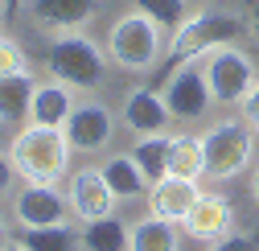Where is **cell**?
Returning a JSON list of instances; mask_svg holds the SVG:
<instances>
[{"label": "cell", "mask_w": 259, "mask_h": 251, "mask_svg": "<svg viewBox=\"0 0 259 251\" xmlns=\"http://www.w3.org/2000/svg\"><path fill=\"white\" fill-rule=\"evenodd\" d=\"M46 66L54 70V78L58 82H66V87H82V91H91V87H99L103 82V50L95 46L91 37H82V33H62V37H54V46L46 50Z\"/></svg>", "instance_id": "obj_5"}, {"label": "cell", "mask_w": 259, "mask_h": 251, "mask_svg": "<svg viewBox=\"0 0 259 251\" xmlns=\"http://www.w3.org/2000/svg\"><path fill=\"white\" fill-rule=\"evenodd\" d=\"M62 132H66V144L78 148V152H103L115 136V119L103 103H82V107L70 111Z\"/></svg>", "instance_id": "obj_10"}, {"label": "cell", "mask_w": 259, "mask_h": 251, "mask_svg": "<svg viewBox=\"0 0 259 251\" xmlns=\"http://www.w3.org/2000/svg\"><path fill=\"white\" fill-rule=\"evenodd\" d=\"M107 58L123 70H152L160 58V29L144 13H127L107 29Z\"/></svg>", "instance_id": "obj_4"}, {"label": "cell", "mask_w": 259, "mask_h": 251, "mask_svg": "<svg viewBox=\"0 0 259 251\" xmlns=\"http://www.w3.org/2000/svg\"><path fill=\"white\" fill-rule=\"evenodd\" d=\"M123 128H132V132H144V136H160L165 132V123L173 119L169 107H165V95H160L156 87H136L132 95L123 99Z\"/></svg>", "instance_id": "obj_12"}, {"label": "cell", "mask_w": 259, "mask_h": 251, "mask_svg": "<svg viewBox=\"0 0 259 251\" xmlns=\"http://www.w3.org/2000/svg\"><path fill=\"white\" fill-rule=\"evenodd\" d=\"M5 251H29V247H25V243H9Z\"/></svg>", "instance_id": "obj_31"}, {"label": "cell", "mask_w": 259, "mask_h": 251, "mask_svg": "<svg viewBox=\"0 0 259 251\" xmlns=\"http://www.w3.org/2000/svg\"><path fill=\"white\" fill-rule=\"evenodd\" d=\"M66 198H70V214H78L82 223L111 218V210H115V202H119V198L107 190V181H103L99 169H78V173L70 177Z\"/></svg>", "instance_id": "obj_11"}, {"label": "cell", "mask_w": 259, "mask_h": 251, "mask_svg": "<svg viewBox=\"0 0 259 251\" xmlns=\"http://www.w3.org/2000/svg\"><path fill=\"white\" fill-rule=\"evenodd\" d=\"M82 247L87 251H127L132 247V231L119 227L115 218H99V223H87Z\"/></svg>", "instance_id": "obj_21"}, {"label": "cell", "mask_w": 259, "mask_h": 251, "mask_svg": "<svg viewBox=\"0 0 259 251\" xmlns=\"http://www.w3.org/2000/svg\"><path fill=\"white\" fill-rule=\"evenodd\" d=\"M13 177H17V169H13V161L5 152H0V198H5L9 190H13Z\"/></svg>", "instance_id": "obj_27"}, {"label": "cell", "mask_w": 259, "mask_h": 251, "mask_svg": "<svg viewBox=\"0 0 259 251\" xmlns=\"http://www.w3.org/2000/svg\"><path fill=\"white\" fill-rule=\"evenodd\" d=\"M13 214L25 231H37V227H58L66 223L70 214V198L58 194V185H41V181H29L25 190L13 202Z\"/></svg>", "instance_id": "obj_8"}, {"label": "cell", "mask_w": 259, "mask_h": 251, "mask_svg": "<svg viewBox=\"0 0 259 251\" xmlns=\"http://www.w3.org/2000/svg\"><path fill=\"white\" fill-rule=\"evenodd\" d=\"M103 0H25V13L46 33H78L99 17Z\"/></svg>", "instance_id": "obj_9"}, {"label": "cell", "mask_w": 259, "mask_h": 251, "mask_svg": "<svg viewBox=\"0 0 259 251\" xmlns=\"http://www.w3.org/2000/svg\"><path fill=\"white\" fill-rule=\"evenodd\" d=\"M74 111L70 87L66 82H41L33 91V107H29V119L41 123V128H66V119Z\"/></svg>", "instance_id": "obj_15"}, {"label": "cell", "mask_w": 259, "mask_h": 251, "mask_svg": "<svg viewBox=\"0 0 259 251\" xmlns=\"http://www.w3.org/2000/svg\"><path fill=\"white\" fill-rule=\"evenodd\" d=\"M66 156H70L66 132L62 128H41V123L21 128L13 136V144H9L13 169L25 181H41V185H54L62 173H66Z\"/></svg>", "instance_id": "obj_2"}, {"label": "cell", "mask_w": 259, "mask_h": 251, "mask_svg": "<svg viewBox=\"0 0 259 251\" xmlns=\"http://www.w3.org/2000/svg\"><path fill=\"white\" fill-rule=\"evenodd\" d=\"M132 161L140 165V173L148 177V185H156L160 177H169V140L165 136H144L132 148Z\"/></svg>", "instance_id": "obj_20"}, {"label": "cell", "mask_w": 259, "mask_h": 251, "mask_svg": "<svg viewBox=\"0 0 259 251\" xmlns=\"http://www.w3.org/2000/svg\"><path fill=\"white\" fill-rule=\"evenodd\" d=\"M165 107H169V115L173 119H181V123H198L206 111H210V103H214V95H210V87H206V74L198 70V66H181L169 82H165Z\"/></svg>", "instance_id": "obj_7"}, {"label": "cell", "mask_w": 259, "mask_h": 251, "mask_svg": "<svg viewBox=\"0 0 259 251\" xmlns=\"http://www.w3.org/2000/svg\"><path fill=\"white\" fill-rule=\"evenodd\" d=\"M136 13H144L160 33H177L189 21V0H136Z\"/></svg>", "instance_id": "obj_22"}, {"label": "cell", "mask_w": 259, "mask_h": 251, "mask_svg": "<svg viewBox=\"0 0 259 251\" xmlns=\"http://www.w3.org/2000/svg\"><path fill=\"white\" fill-rule=\"evenodd\" d=\"M127 251H177V223H169V218H140V223L132 227V247Z\"/></svg>", "instance_id": "obj_18"}, {"label": "cell", "mask_w": 259, "mask_h": 251, "mask_svg": "<svg viewBox=\"0 0 259 251\" xmlns=\"http://www.w3.org/2000/svg\"><path fill=\"white\" fill-rule=\"evenodd\" d=\"M21 70H25V54L17 50V41L0 37V78H9V74H21Z\"/></svg>", "instance_id": "obj_24"}, {"label": "cell", "mask_w": 259, "mask_h": 251, "mask_svg": "<svg viewBox=\"0 0 259 251\" xmlns=\"http://www.w3.org/2000/svg\"><path fill=\"white\" fill-rule=\"evenodd\" d=\"M231 227H235V210L218 194H202L198 206H193L189 218H185V235L198 239V243H218V239L231 235Z\"/></svg>", "instance_id": "obj_13"}, {"label": "cell", "mask_w": 259, "mask_h": 251, "mask_svg": "<svg viewBox=\"0 0 259 251\" xmlns=\"http://www.w3.org/2000/svg\"><path fill=\"white\" fill-rule=\"evenodd\" d=\"M99 173H103L107 190H111L115 198H140V194L152 190L148 177L140 173V165L132 161V152H115V156H107V161L99 165Z\"/></svg>", "instance_id": "obj_16"}, {"label": "cell", "mask_w": 259, "mask_h": 251, "mask_svg": "<svg viewBox=\"0 0 259 251\" xmlns=\"http://www.w3.org/2000/svg\"><path fill=\"white\" fill-rule=\"evenodd\" d=\"M9 247V231H5V218H0V251Z\"/></svg>", "instance_id": "obj_29"}, {"label": "cell", "mask_w": 259, "mask_h": 251, "mask_svg": "<svg viewBox=\"0 0 259 251\" xmlns=\"http://www.w3.org/2000/svg\"><path fill=\"white\" fill-rule=\"evenodd\" d=\"M251 190H255V202H259V169H255V177H251Z\"/></svg>", "instance_id": "obj_30"}, {"label": "cell", "mask_w": 259, "mask_h": 251, "mask_svg": "<svg viewBox=\"0 0 259 251\" xmlns=\"http://www.w3.org/2000/svg\"><path fill=\"white\" fill-rule=\"evenodd\" d=\"M243 119H247V123H251V128L259 132V82L251 87V95L243 99Z\"/></svg>", "instance_id": "obj_26"}, {"label": "cell", "mask_w": 259, "mask_h": 251, "mask_svg": "<svg viewBox=\"0 0 259 251\" xmlns=\"http://www.w3.org/2000/svg\"><path fill=\"white\" fill-rule=\"evenodd\" d=\"M202 190H198V181H189V177H160L152 185V214L156 218H169V223H185L189 210L198 206Z\"/></svg>", "instance_id": "obj_14"}, {"label": "cell", "mask_w": 259, "mask_h": 251, "mask_svg": "<svg viewBox=\"0 0 259 251\" xmlns=\"http://www.w3.org/2000/svg\"><path fill=\"white\" fill-rule=\"evenodd\" d=\"M239 37H247V21H239L235 13H198V17H189L173 33V41H169L165 58H160L156 74L160 78H173L198 54H214L222 46H235Z\"/></svg>", "instance_id": "obj_1"}, {"label": "cell", "mask_w": 259, "mask_h": 251, "mask_svg": "<svg viewBox=\"0 0 259 251\" xmlns=\"http://www.w3.org/2000/svg\"><path fill=\"white\" fill-rule=\"evenodd\" d=\"M255 152V128L247 119H218L202 136V156H206V177L231 181L251 165Z\"/></svg>", "instance_id": "obj_3"}, {"label": "cell", "mask_w": 259, "mask_h": 251, "mask_svg": "<svg viewBox=\"0 0 259 251\" xmlns=\"http://www.w3.org/2000/svg\"><path fill=\"white\" fill-rule=\"evenodd\" d=\"M202 74H206V87H210V95L218 103H243L251 95V87L259 82L251 58L243 50H235V46H222V50L206 54Z\"/></svg>", "instance_id": "obj_6"}, {"label": "cell", "mask_w": 259, "mask_h": 251, "mask_svg": "<svg viewBox=\"0 0 259 251\" xmlns=\"http://www.w3.org/2000/svg\"><path fill=\"white\" fill-rule=\"evenodd\" d=\"M202 173H206L202 136H173V140H169V177H189V181H198Z\"/></svg>", "instance_id": "obj_19"}, {"label": "cell", "mask_w": 259, "mask_h": 251, "mask_svg": "<svg viewBox=\"0 0 259 251\" xmlns=\"http://www.w3.org/2000/svg\"><path fill=\"white\" fill-rule=\"evenodd\" d=\"M210 251H259V239L255 235H226V239L210 243Z\"/></svg>", "instance_id": "obj_25"}, {"label": "cell", "mask_w": 259, "mask_h": 251, "mask_svg": "<svg viewBox=\"0 0 259 251\" xmlns=\"http://www.w3.org/2000/svg\"><path fill=\"white\" fill-rule=\"evenodd\" d=\"M247 33H251V41L259 46V5H251V17H247Z\"/></svg>", "instance_id": "obj_28"}, {"label": "cell", "mask_w": 259, "mask_h": 251, "mask_svg": "<svg viewBox=\"0 0 259 251\" xmlns=\"http://www.w3.org/2000/svg\"><path fill=\"white\" fill-rule=\"evenodd\" d=\"M33 91H37V82L29 78V70L0 78V123H21L33 107Z\"/></svg>", "instance_id": "obj_17"}, {"label": "cell", "mask_w": 259, "mask_h": 251, "mask_svg": "<svg viewBox=\"0 0 259 251\" xmlns=\"http://www.w3.org/2000/svg\"><path fill=\"white\" fill-rule=\"evenodd\" d=\"M21 243L29 251H78V235L66 227V223H58V227H37V231H21Z\"/></svg>", "instance_id": "obj_23"}]
</instances>
